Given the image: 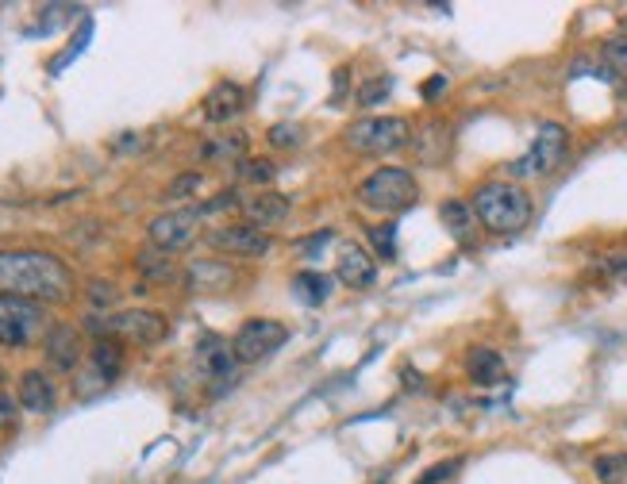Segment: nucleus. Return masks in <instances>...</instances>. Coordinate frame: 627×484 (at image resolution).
<instances>
[{
  "label": "nucleus",
  "instance_id": "nucleus-1",
  "mask_svg": "<svg viewBox=\"0 0 627 484\" xmlns=\"http://www.w3.org/2000/svg\"><path fill=\"white\" fill-rule=\"evenodd\" d=\"M0 292L35 304H66L74 296V273L47 250H0Z\"/></svg>",
  "mask_w": 627,
  "mask_h": 484
},
{
  "label": "nucleus",
  "instance_id": "nucleus-2",
  "mask_svg": "<svg viewBox=\"0 0 627 484\" xmlns=\"http://www.w3.org/2000/svg\"><path fill=\"white\" fill-rule=\"evenodd\" d=\"M470 208H474L477 223L485 231H493V235H516V231H524L527 223H531V212H535L527 189L516 185V181H485V185H477Z\"/></svg>",
  "mask_w": 627,
  "mask_h": 484
},
{
  "label": "nucleus",
  "instance_id": "nucleus-3",
  "mask_svg": "<svg viewBox=\"0 0 627 484\" xmlns=\"http://www.w3.org/2000/svg\"><path fill=\"white\" fill-rule=\"evenodd\" d=\"M420 196V185L408 170H397V166H385V170L370 173L362 185H358V204L370 208V212H381V216H397L404 208H412Z\"/></svg>",
  "mask_w": 627,
  "mask_h": 484
},
{
  "label": "nucleus",
  "instance_id": "nucleus-4",
  "mask_svg": "<svg viewBox=\"0 0 627 484\" xmlns=\"http://www.w3.org/2000/svg\"><path fill=\"white\" fill-rule=\"evenodd\" d=\"M566 150H570V131L562 123H543L535 131V139L524 154L508 166V173L516 181H539V177H551L562 162H566Z\"/></svg>",
  "mask_w": 627,
  "mask_h": 484
},
{
  "label": "nucleus",
  "instance_id": "nucleus-5",
  "mask_svg": "<svg viewBox=\"0 0 627 484\" xmlns=\"http://www.w3.org/2000/svg\"><path fill=\"white\" fill-rule=\"evenodd\" d=\"M47 331H51V323H47V308L43 304L0 292V346L24 350L35 339H43Z\"/></svg>",
  "mask_w": 627,
  "mask_h": 484
},
{
  "label": "nucleus",
  "instance_id": "nucleus-6",
  "mask_svg": "<svg viewBox=\"0 0 627 484\" xmlns=\"http://www.w3.org/2000/svg\"><path fill=\"white\" fill-rule=\"evenodd\" d=\"M101 339H116V342H131V346H158V342L170 335V323L162 312H151V308H131V312H116L101 319L93 315L89 323Z\"/></svg>",
  "mask_w": 627,
  "mask_h": 484
},
{
  "label": "nucleus",
  "instance_id": "nucleus-7",
  "mask_svg": "<svg viewBox=\"0 0 627 484\" xmlns=\"http://www.w3.org/2000/svg\"><path fill=\"white\" fill-rule=\"evenodd\" d=\"M412 143V123L404 116H366L347 127V146L358 154H393Z\"/></svg>",
  "mask_w": 627,
  "mask_h": 484
},
{
  "label": "nucleus",
  "instance_id": "nucleus-8",
  "mask_svg": "<svg viewBox=\"0 0 627 484\" xmlns=\"http://www.w3.org/2000/svg\"><path fill=\"white\" fill-rule=\"evenodd\" d=\"M289 342V327L285 323H277V319H247L239 331H235V339H231V354H235V362L243 365H254L262 362V358H270L274 350H281Z\"/></svg>",
  "mask_w": 627,
  "mask_h": 484
},
{
  "label": "nucleus",
  "instance_id": "nucleus-9",
  "mask_svg": "<svg viewBox=\"0 0 627 484\" xmlns=\"http://www.w3.org/2000/svg\"><path fill=\"white\" fill-rule=\"evenodd\" d=\"M201 208H174V212H162V216L151 219L147 227V239H151L154 250H166V254H177L185 250L189 242L197 239L201 231Z\"/></svg>",
  "mask_w": 627,
  "mask_h": 484
},
{
  "label": "nucleus",
  "instance_id": "nucleus-10",
  "mask_svg": "<svg viewBox=\"0 0 627 484\" xmlns=\"http://www.w3.org/2000/svg\"><path fill=\"white\" fill-rule=\"evenodd\" d=\"M204 242H208L212 250H220V254H231V258H266L270 246H274V239H270L266 231L251 227L247 219H243V223L212 227V231L204 235Z\"/></svg>",
  "mask_w": 627,
  "mask_h": 484
},
{
  "label": "nucleus",
  "instance_id": "nucleus-11",
  "mask_svg": "<svg viewBox=\"0 0 627 484\" xmlns=\"http://www.w3.org/2000/svg\"><path fill=\"white\" fill-rule=\"evenodd\" d=\"M335 277L347 289H370L377 281V258L358 242H343L339 246V262H335Z\"/></svg>",
  "mask_w": 627,
  "mask_h": 484
},
{
  "label": "nucleus",
  "instance_id": "nucleus-12",
  "mask_svg": "<svg viewBox=\"0 0 627 484\" xmlns=\"http://www.w3.org/2000/svg\"><path fill=\"white\" fill-rule=\"evenodd\" d=\"M243 216L251 227L258 231H266V227H277V223H285L289 219V196L285 193H274V189H258V193L243 196Z\"/></svg>",
  "mask_w": 627,
  "mask_h": 484
},
{
  "label": "nucleus",
  "instance_id": "nucleus-13",
  "mask_svg": "<svg viewBox=\"0 0 627 484\" xmlns=\"http://www.w3.org/2000/svg\"><path fill=\"white\" fill-rule=\"evenodd\" d=\"M43 350H47V362L58 373H70L81 362V335L70 323H51V331L43 335Z\"/></svg>",
  "mask_w": 627,
  "mask_h": 484
},
{
  "label": "nucleus",
  "instance_id": "nucleus-14",
  "mask_svg": "<svg viewBox=\"0 0 627 484\" xmlns=\"http://www.w3.org/2000/svg\"><path fill=\"white\" fill-rule=\"evenodd\" d=\"M16 400H20L24 412L47 415V412H54V404H58V388H54V381L43 369H27V373H20Z\"/></svg>",
  "mask_w": 627,
  "mask_h": 484
},
{
  "label": "nucleus",
  "instance_id": "nucleus-15",
  "mask_svg": "<svg viewBox=\"0 0 627 484\" xmlns=\"http://www.w3.org/2000/svg\"><path fill=\"white\" fill-rule=\"evenodd\" d=\"M235 354H231V342H224L220 335H204L197 342V369H201L208 381H220L227 385L235 377Z\"/></svg>",
  "mask_w": 627,
  "mask_h": 484
},
{
  "label": "nucleus",
  "instance_id": "nucleus-16",
  "mask_svg": "<svg viewBox=\"0 0 627 484\" xmlns=\"http://www.w3.org/2000/svg\"><path fill=\"white\" fill-rule=\"evenodd\" d=\"M247 108V93L235 81H220L208 97H204V120L208 123H231Z\"/></svg>",
  "mask_w": 627,
  "mask_h": 484
},
{
  "label": "nucleus",
  "instance_id": "nucleus-17",
  "mask_svg": "<svg viewBox=\"0 0 627 484\" xmlns=\"http://www.w3.org/2000/svg\"><path fill=\"white\" fill-rule=\"evenodd\" d=\"M466 377L481 388H493L504 381V358L493 346H470L466 350Z\"/></svg>",
  "mask_w": 627,
  "mask_h": 484
},
{
  "label": "nucleus",
  "instance_id": "nucleus-18",
  "mask_svg": "<svg viewBox=\"0 0 627 484\" xmlns=\"http://www.w3.org/2000/svg\"><path fill=\"white\" fill-rule=\"evenodd\" d=\"M247 158V135L235 131V135H216L201 146V162H212V166H235Z\"/></svg>",
  "mask_w": 627,
  "mask_h": 484
},
{
  "label": "nucleus",
  "instance_id": "nucleus-19",
  "mask_svg": "<svg viewBox=\"0 0 627 484\" xmlns=\"http://www.w3.org/2000/svg\"><path fill=\"white\" fill-rule=\"evenodd\" d=\"M89 369L112 385V381L120 377V369H124V342H116V339L93 342V350H89Z\"/></svg>",
  "mask_w": 627,
  "mask_h": 484
},
{
  "label": "nucleus",
  "instance_id": "nucleus-20",
  "mask_svg": "<svg viewBox=\"0 0 627 484\" xmlns=\"http://www.w3.org/2000/svg\"><path fill=\"white\" fill-rule=\"evenodd\" d=\"M439 216H443L447 231H451V235L462 242V246H474L477 216H474V208H470V204H462V200H447V204L439 208Z\"/></svg>",
  "mask_w": 627,
  "mask_h": 484
},
{
  "label": "nucleus",
  "instance_id": "nucleus-21",
  "mask_svg": "<svg viewBox=\"0 0 627 484\" xmlns=\"http://www.w3.org/2000/svg\"><path fill=\"white\" fill-rule=\"evenodd\" d=\"M235 281V273H231V266H224V262H212V258H204V262H193L189 266V289H227Z\"/></svg>",
  "mask_w": 627,
  "mask_h": 484
},
{
  "label": "nucleus",
  "instance_id": "nucleus-22",
  "mask_svg": "<svg viewBox=\"0 0 627 484\" xmlns=\"http://www.w3.org/2000/svg\"><path fill=\"white\" fill-rule=\"evenodd\" d=\"M293 296L308 304V308H320L327 296H331V277L327 273H316V269H304L293 277Z\"/></svg>",
  "mask_w": 627,
  "mask_h": 484
},
{
  "label": "nucleus",
  "instance_id": "nucleus-23",
  "mask_svg": "<svg viewBox=\"0 0 627 484\" xmlns=\"http://www.w3.org/2000/svg\"><path fill=\"white\" fill-rule=\"evenodd\" d=\"M139 273L143 277H151V281H174L177 277V266H174V254H166V250H143L139 254Z\"/></svg>",
  "mask_w": 627,
  "mask_h": 484
},
{
  "label": "nucleus",
  "instance_id": "nucleus-24",
  "mask_svg": "<svg viewBox=\"0 0 627 484\" xmlns=\"http://www.w3.org/2000/svg\"><path fill=\"white\" fill-rule=\"evenodd\" d=\"M593 473L601 484H627V454H601L593 461Z\"/></svg>",
  "mask_w": 627,
  "mask_h": 484
},
{
  "label": "nucleus",
  "instance_id": "nucleus-25",
  "mask_svg": "<svg viewBox=\"0 0 627 484\" xmlns=\"http://www.w3.org/2000/svg\"><path fill=\"white\" fill-rule=\"evenodd\" d=\"M601 58H604V70L608 73L627 77V35H612V39H604Z\"/></svg>",
  "mask_w": 627,
  "mask_h": 484
},
{
  "label": "nucleus",
  "instance_id": "nucleus-26",
  "mask_svg": "<svg viewBox=\"0 0 627 484\" xmlns=\"http://www.w3.org/2000/svg\"><path fill=\"white\" fill-rule=\"evenodd\" d=\"M274 173H277L274 162H266V158H243V162H239V177L258 185V189H266V185L274 181Z\"/></svg>",
  "mask_w": 627,
  "mask_h": 484
},
{
  "label": "nucleus",
  "instance_id": "nucleus-27",
  "mask_svg": "<svg viewBox=\"0 0 627 484\" xmlns=\"http://www.w3.org/2000/svg\"><path fill=\"white\" fill-rule=\"evenodd\" d=\"M393 93V77H377V81H366V85H358V93L354 100L358 104H381V100Z\"/></svg>",
  "mask_w": 627,
  "mask_h": 484
},
{
  "label": "nucleus",
  "instance_id": "nucleus-28",
  "mask_svg": "<svg viewBox=\"0 0 627 484\" xmlns=\"http://www.w3.org/2000/svg\"><path fill=\"white\" fill-rule=\"evenodd\" d=\"M201 173H181V177H174L170 181V189H166V200H189V196L201 193Z\"/></svg>",
  "mask_w": 627,
  "mask_h": 484
},
{
  "label": "nucleus",
  "instance_id": "nucleus-29",
  "mask_svg": "<svg viewBox=\"0 0 627 484\" xmlns=\"http://www.w3.org/2000/svg\"><path fill=\"white\" fill-rule=\"evenodd\" d=\"M266 139H270V146H277V150H289V146H301L304 131L297 123H274Z\"/></svg>",
  "mask_w": 627,
  "mask_h": 484
},
{
  "label": "nucleus",
  "instance_id": "nucleus-30",
  "mask_svg": "<svg viewBox=\"0 0 627 484\" xmlns=\"http://www.w3.org/2000/svg\"><path fill=\"white\" fill-rule=\"evenodd\" d=\"M370 239H374L381 258H393V254H397V227H393V223H377V227H370Z\"/></svg>",
  "mask_w": 627,
  "mask_h": 484
},
{
  "label": "nucleus",
  "instance_id": "nucleus-31",
  "mask_svg": "<svg viewBox=\"0 0 627 484\" xmlns=\"http://www.w3.org/2000/svg\"><path fill=\"white\" fill-rule=\"evenodd\" d=\"M462 469V458H447V461H435L431 469H427L424 477H416V484H447Z\"/></svg>",
  "mask_w": 627,
  "mask_h": 484
},
{
  "label": "nucleus",
  "instance_id": "nucleus-32",
  "mask_svg": "<svg viewBox=\"0 0 627 484\" xmlns=\"http://www.w3.org/2000/svg\"><path fill=\"white\" fill-rule=\"evenodd\" d=\"M235 204H243V196L235 193V189H224V193H216L212 200L197 204V208H201V216H212V212H224V208H235Z\"/></svg>",
  "mask_w": 627,
  "mask_h": 484
},
{
  "label": "nucleus",
  "instance_id": "nucleus-33",
  "mask_svg": "<svg viewBox=\"0 0 627 484\" xmlns=\"http://www.w3.org/2000/svg\"><path fill=\"white\" fill-rule=\"evenodd\" d=\"M16 419H20V400H12L8 392H0V431L16 427Z\"/></svg>",
  "mask_w": 627,
  "mask_h": 484
},
{
  "label": "nucleus",
  "instance_id": "nucleus-34",
  "mask_svg": "<svg viewBox=\"0 0 627 484\" xmlns=\"http://www.w3.org/2000/svg\"><path fill=\"white\" fill-rule=\"evenodd\" d=\"M89 300H93V304H112V300H116V285H108V281H93Z\"/></svg>",
  "mask_w": 627,
  "mask_h": 484
},
{
  "label": "nucleus",
  "instance_id": "nucleus-35",
  "mask_svg": "<svg viewBox=\"0 0 627 484\" xmlns=\"http://www.w3.org/2000/svg\"><path fill=\"white\" fill-rule=\"evenodd\" d=\"M443 85H447V77H431L424 85V97H439L443 93Z\"/></svg>",
  "mask_w": 627,
  "mask_h": 484
},
{
  "label": "nucleus",
  "instance_id": "nucleus-36",
  "mask_svg": "<svg viewBox=\"0 0 627 484\" xmlns=\"http://www.w3.org/2000/svg\"><path fill=\"white\" fill-rule=\"evenodd\" d=\"M624 127H627V120H624Z\"/></svg>",
  "mask_w": 627,
  "mask_h": 484
}]
</instances>
